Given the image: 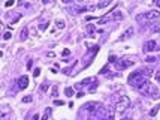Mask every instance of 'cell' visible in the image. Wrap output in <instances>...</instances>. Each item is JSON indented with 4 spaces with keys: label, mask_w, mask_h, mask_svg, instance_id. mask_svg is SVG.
<instances>
[{
    "label": "cell",
    "mask_w": 160,
    "mask_h": 120,
    "mask_svg": "<svg viewBox=\"0 0 160 120\" xmlns=\"http://www.w3.org/2000/svg\"><path fill=\"white\" fill-rule=\"evenodd\" d=\"M48 24H49V23H42V24L39 26V29H41V30H45V29L48 27Z\"/></svg>",
    "instance_id": "obj_27"
},
{
    "label": "cell",
    "mask_w": 160,
    "mask_h": 120,
    "mask_svg": "<svg viewBox=\"0 0 160 120\" xmlns=\"http://www.w3.org/2000/svg\"><path fill=\"white\" fill-rule=\"evenodd\" d=\"M145 60H147V62H148V63H154V62H156V60H157V59H156V57H153V56H148V57H147Z\"/></svg>",
    "instance_id": "obj_23"
},
{
    "label": "cell",
    "mask_w": 160,
    "mask_h": 120,
    "mask_svg": "<svg viewBox=\"0 0 160 120\" xmlns=\"http://www.w3.org/2000/svg\"><path fill=\"white\" fill-rule=\"evenodd\" d=\"M111 5V0H105V2H100L99 5H97V8H105V6H108Z\"/></svg>",
    "instance_id": "obj_20"
},
{
    "label": "cell",
    "mask_w": 160,
    "mask_h": 120,
    "mask_svg": "<svg viewBox=\"0 0 160 120\" xmlns=\"http://www.w3.org/2000/svg\"><path fill=\"white\" fill-rule=\"evenodd\" d=\"M157 50H160V47H159V44L156 41H147L145 44H144V51L145 53H153V51H157Z\"/></svg>",
    "instance_id": "obj_6"
},
{
    "label": "cell",
    "mask_w": 160,
    "mask_h": 120,
    "mask_svg": "<svg viewBox=\"0 0 160 120\" xmlns=\"http://www.w3.org/2000/svg\"><path fill=\"white\" fill-rule=\"evenodd\" d=\"M90 83H96L94 77H90V78H85V80H82L81 83H78V84H76V89H81V87H84V86H88Z\"/></svg>",
    "instance_id": "obj_8"
},
{
    "label": "cell",
    "mask_w": 160,
    "mask_h": 120,
    "mask_svg": "<svg viewBox=\"0 0 160 120\" xmlns=\"http://www.w3.org/2000/svg\"><path fill=\"white\" fill-rule=\"evenodd\" d=\"M57 96H58V86L54 84V86H52V90H51V98L56 99Z\"/></svg>",
    "instance_id": "obj_16"
},
{
    "label": "cell",
    "mask_w": 160,
    "mask_h": 120,
    "mask_svg": "<svg viewBox=\"0 0 160 120\" xmlns=\"http://www.w3.org/2000/svg\"><path fill=\"white\" fill-rule=\"evenodd\" d=\"M27 86H29V77L27 75H21L18 78V89L24 90V89H27Z\"/></svg>",
    "instance_id": "obj_7"
},
{
    "label": "cell",
    "mask_w": 160,
    "mask_h": 120,
    "mask_svg": "<svg viewBox=\"0 0 160 120\" xmlns=\"http://www.w3.org/2000/svg\"><path fill=\"white\" fill-rule=\"evenodd\" d=\"M114 65H115V69H117V71H124V69H127L129 66L135 65V57L124 56V57L118 59V60H117V63H114Z\"/></svg>",
    "instance_id": "obj_4"
},
{
    "label": "cell",
    "mask_w": 160,
    "mask_h": 120,
    "mask_svg": "<svg viewBox=\"0 0 160 120\" xmlns=\"http://www.w3.org/2000/svg\"><path fill=\"white\" fill-rule=\"evenodd\" d=\"M56 26H57V29L63 30V29L66 27V23H65V20H57V21H56Z\"/></svg>",
    "instance_id": "obj_18"
},
{
    "label": "cell",
    "mask_w": 160,
    "mask_h": 120,
    "mask_svg": "<svg viewBox=\"0 0 160 120\" xmlns=\"http://www.w3.org/2000/svg\"><path fill=\"white\" fill-rule=\"evenodd\" d=\"M133 33H135V30H133V27H129V29H127V30H126V32H124L123 35L120 36V41H127V39H129V38L133 35Z\"/></svg>",
    "instance_id": "obj_9"
},
{
    "label": "cell",
    "mask_w": 160,
    "mask_h": 120,
    "mask_svg": "<svg viewBox=\"0 0 160 120\" xmlns=\"http://www.w3.org/2000/svg\"><path fill=\"white\" fill-rule=\"evenodd\" d=\"M154 3H156L157 8H160V0H154Z\"/></svg>",
    "instance_id": "obj_33"
},
{
    "label": "cell",
    "mask_w": 160,
    "mask_h": 120,
    "mask_svg": "<svg viewBox=\"0 0 160 120\" xmlns=\"http://www.w3.org/2000/svg\"><path fill=\"white\" fill-rule=\"evenodd\" d=\"M87 32H88V35H90V36H93L94 32H96V26L94 24H87Z\"/></svg>",
    "instance_id": "obj_14"
},
{
    "label": "cell",
    "mask_w": 160,
    "mask_h": 120,
    "mask_svg": "<svg viewBox=\"0 0 160 120\" xmlns=\"http://www.w3.org/2000/svg\"><path fill=\"white\" fill-rule=\"evenodd\" d=\"M82 96H84V93H82V92H79L78 95H76V98H82Z\"/></svg>",
    "instance_id": "obj_34"
},
{
    "label": "cell",
    "mask_w": 160,
    "mask_h": 120,
    "mask_svg": "<svg viewBox=\"0 0 160 120\" xmlns=\"http://www.w3.org/2000/svg\"><path fill=\"white\" fill-rule=\"evenodd\" d=\"M138 92L144 93V95H148L150 98H153V99H160V92H159V89L156 87L154 84H151L150 80L142 84L141 87L138 89Z\"/></svg>",
    "instance_id": "obj_2"
},
{
    "label": "cell",
    "mask_w": 160,
    "mask_h": 120,
    "mask_svg": "<svg viewBox=\"0 0 160 120\" xmlns=\"http://www.w3.org/2000/svg\"><path fill=\"white\" fill-rule=\"evenodd\" d=\"M14 5V0H9V2H6V8H9V6H12Z\"/></svg>",
    "instance_id": "obj_31"
},
{
    "label": "cell",
    "mask_w": 160,
    "mask_h": 120,
    "mask_svg": "<svg viewBox=\"0 0 160 120\" xmlns=\"http://www.w3.org/2000/svg\"><path fill=\"white\" fill-rule=\"evenodd\" d=\"M159 17H160L159 11H148V12H144L141 15H136V21L147 24V23H151V21H156Z\"/></svg>",
    "instance_id": "obj_3"
},
{
    "label": "cell",
    "mask_w": 160,
    "mask_h": 120,
    "mask_svg": "<svg viewBox=\"0 0 160 120\" xmlns=\"http://www.w3.org/2000/svg\"><path fill=\"white\" fill-rule=\"evenodd\" d=\"M154 69L153 68H145V69H138V71H135V72H132L130 75H129V78H127V81H129V84H130V87H133V89H139L142 84H144L145 81H148V78L150 77H153L154 75Z\"/></svg>",
    "instance_id": "obj_1"
},
{
    "label": "cell",
    "mask_w": 160,
    "mask_h": 120,
    "mask_svg": "<svg viewBox=\"0 0 160 120\" xmlns=\"http://www.w3.org/2000/svg\"><path fill=\"white\" fill-rule=\"evenodd\" d=\"M99 107H100V104H97V102H88V104L85 105V108L88 111H94V110H97Z\"/></svg>",
    "instance_id": "obj_11"
},
{
    "label": "cell",
    "mask_w": 160,
    "mask_h": 120,
    "mask_svg": "<svg viewBox=\"0 0 160 120\" xmlns=\"http://www.w3.org/2000/svg\"><path fill=\"white\" fill-rule=\"evenodd\" d=\"M39 75H41V68H36V69L33 71V77H34V78H38Z\"/></svg>",
    "instance_id": "obj_22"
},
{
    "label": "cell",
    "mask_w": 160,
    "mask_h": 120,
    "mask_svg": "<svg viewBox=\"0 0 160 120\" xmlns=\"http://www.w3.org/2000/svg\"><path fill=\"white\" fill-rule=\"evenodd\" d=\"M32 120H41L39 114H38V113H36V114H33V116H32Z\"/></svg>",
    "instance_id": "obj_30"
},
{
    "label": "cell",
    "mask_w": 160,
    "mask_h": 120,
    "mask_svg": "<svg viewBox=\"0 0 160 120\" xmlns=\"http://www.w3.org/2000/svg\"><path fill=\"white\" fill-rule=\"evenodd\" d=\"M70 54V50H63V56H69Z\"/></svg>",
    "instance_id": "obj_32"
},
{
    "label": "cell",
    "mask_w": 160,
    "mask_h": 120,
    "mask_svg": "<svg viewBox=\"0 0 160 120\" xmlns=\"http://www.w3.org/2000/svg\"><path fill=\"white\" fill-rule=\"evenodd\" d=\"M154 78H156L157 83H160V71H156V72H154Z\"/></svg>",
    "instance_id": "obj_26"
},
{
    "label": "cell",
    "mask_w": 160,
    "mask_h": 120,
    "mask_svg": "<svg viewBox=\"0 0 160 120\" xmlns=\"http://www.w3.org/2000/svg\"><path fill=\"white\" fill-rule=\"evenodd\" d=\"M2 120H12V113H9L8 107L2 108Z\"/></svg>",
    "instance_id": "obj_10"
},
{
    "label": "cell",
    "mask_w": 160,
    "mask_h": 120,
    "mask_svg": "<svg viewBox=\"0 0 160 120\" xmlns=\"http://www.w3.org/2000/svg\"><path fill=\"white\" fill-rule=\"evenodd\" d=\"M32 65H33V60H32V59H29V62H27V69H29V71L32 69Z\"/></svg>",
    "instance_id": "obj_29"
},
{
    "label": "cell",
    "mask_w": 160,
    "mask_h": 120,
    "mask_svg": "<svg viewBox=\"0 0 160 120\" xmlns=\"http://www.w3.org/2000/svg\"><path fill=\"white\" fill-rule=\"evenodd\" d=\"M11 36H12L11 33H9V32H6L5 35H3V39H5V41H8V39H11Z\"/></svg>",
    "instance_id": "obj_28"
},
{
    "label": "cell",
    "mask_w": 160,
    "mask_h": 120,
    "mask_svg": "<svg viewBox=\"0 0 160 120\" xmlns=\"http://www.w3.org/2000/svg\"><path fill=\"white\" fill-rule=\"evenodd\" d=\"M32 101H33V96H32V95L25 96V98H23V102H24V104H30Z\"/></svg>",
    "instance_id": "obj_21"
},
{
    "label": "cell",
    "mask_w": 160,
    "mask_h": 120,
    "mask_svg": "<svg viewBox=\"0 0 160 120\" xmlns=\"http://www.w3.org/2000/svg\"><path fill=\"white\" fill-rule=\"evenodd\" d=\"M117 60H118V59H117V56H111L108 62H109V63H117Z\"/></svg>",
    "instance_id": "obj_24"
},
{
    "label": "cell",
    "mask_w": 160,
    "mask_h": 120,
    "mask_svg": "<svg viewBox=\"0 0 160 120\" xmlns=\"http://www.w3.org/2000/svg\"><path fill=\"white\" fill-rule=\"evenodd\" d=\"M65 95L69 96V98H72V96L75 95V89H72V87H66V89H65Z\"/></svg>",
    "instance_id": "obj_15"
},
{
    "label": "cell",
    "mask_w": 160,
    "mask_h": 120,
    "mask_svg": "<svg viewBox=\"0 0 160 120\" xmlns=\"http://www.w3.org/2000/svg\"><path fill=\"white\" fill-rule=\"evenodd\" d=\"M51 113H52V110H51V108H47L45 111H43V114H42L41 120H48V119H49V116H51Z\"/></svg>",
    "instance_id": "obj_13"
},
{
    "label": "cell",
    "mask_w": 160,
    "mask_h": 120,
    "mask_svg": "<svg viewBox=\"0 0 160 120\" xmlns=\"http://www.w3.org/2000/svg\"><path fill=\"white\" fill-rule=\"evenodd\" d=\"M27 38H29V29H25V27H24V29L21 30V36H20V39H21V41H25Z\"/></svg>",
    "instance_id": "obj_17"
},
{
    "label": "cell",
    "mask_w": 160,
    "mask_h": 120,
    "mask_svg": "<svg viewBox=\"0 0 160 120\" xmlns=\"http://www.w3.org/2000/svg\"><path fill=\"white\" fill-rule=\"evenodd\" d=\"M129 105H130L129 96L121 95V96L117 98V101H115V111H117V113H124V111L129 108Z\"/></svg>",
    "instance_id": "obj_5"
},
{
    "label": "cell",
    "mask_w": 160,
    "mask_h": 120,
    "mask_svg": "<svg viewBox=\"0 0 160 120\" xmlns=\"http://www.w3.org/2000/svg\"><path fill=\"white\" fill-rule=\"evenodd\" d=\"M159 108H160V105H156V107L151 108V110H150V116H151V117H154V116L159 113Z\"/></svg>",
    "instance_id": "obj_19"
},
{
    "label": "cell",
    "mask_w": 160,
    "mask_h": 120,
    "mask_svg": "<svg viewBox=\"0 0 160 120\" xmlns=\"http://www.w3.org/2000/svg\"><path fill=\"white\" fill-rule=\"evenodd\" d=\"M70 2V0H63V3H69Z\"/></svg>",
    "instance_id": "obj_35"
},
{
    "label": "cell",
    "mask_w": 160,
    "mask_h": 120,
    "mask_svg": "<svg viewBox=\"0 0 160 120\" xmlns=\"http://www.w3.org/2000/svg\"><path fill=\"white\" fill-rule=\"evenodd\" d=\"M49 83L48 81H43L42 84H41V87H39V90H41V93H47L48 92V89H49Z\"/></svg>",
    "instance_id": "obj_12"
},
{
    "label": "cell",
    "mask_w": 160,
    "mask_h": 120,
    "mask_svg": "<svg viewBox=\"0 0 160 120\" xmlns=\"http://www.w3.org/2000/svg\"><path fill=\"white\" fill-rule=\"evenodd\" d=\"M54 105H56V107H61V105H65V102H63V101L56 99V101H54Z\"/></svg>",
    "instance_id": "obj_25"
}]
</instances>
